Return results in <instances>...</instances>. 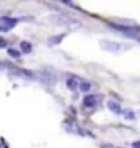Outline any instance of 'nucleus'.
<instances>
[{"label": "nucleus", "mask_w": 140, "mask_h": 148, "mask_svg": "<svg viewBox=\"0 0 140 148\" xmlns=\"http://www.w3.org/2000/svg\"><path fill=\"white\" fill-rule=\"evenodd\" d=\"M49 20L52 23H56V25L69 28V29H78V28H82V23H80L77 18L70 16V15H52Z\"/></svg>", "instance_id": "f257e3e1"}, {"label": "nucleus", "mask_w": 140, "mask_h": 148, "mask_svg": "<svg viewBox=\"0 0 140 148\" xmlns=\"http://www.w3.org/2000/svg\"><path fill=\"white\" fill-rule=\"evenodd\" d=\"M108 26L113 28L114 31H119V33H122V34L129 36V38H132V39L140 41V36H139V31H137V28L122 26V25H117V23H114V21H108Z\"/></svg>", "instance_id": "f03ea898"}, {"label": "nucleus", "mask_w": 140, "mask_h": 148, "mask_svg": "<svg viewBox=\"0 0 140 148\" xmlns=\"http://www.w3.org/2000/svg\"><path fill=\"white\" fill-rule=\"evenodd\" d=\"M39 78L43 80L44 83H47V85H54V83L57 82V75L56 72H54L52 69H49V70H41L39 72Z\"/></svg>", "instance_id": "7ed1b4c3"}, {"label": "nucleus", "mask_w": 140, "mask_h": 148, "mask_svg": "<svg viewBox=\"0 0 140 148\" xmlns=\"http://www.w3.org/2000/svg\"><path fill=\"white\" fill-rule=\"evenodd\" d=\"M18 18H10V16H2L0 18V31H10L16 26Z\"/></svg>", "instance_id": "20e7f679"}, {"label": "nucleus", "mask_w": 140, "mask_h": 148, "mask_svg": "<svg viewBox=\"0 0 140 148\" xmlns=\"http://www.w3.org/2000/svg\"><path fill=\"white\" fill-rule=\"evenodd\" d=\"M101 47L104 51H109V52H119L122 46L119 42H113V41H101Z\"/></svg>", "instance_id": "39448f33"}, {"label": "nucleus", "mask_w": 140, "mask_h": 148, "mask_svg": "<svg viewBox=\"0 0 140 148\" xmlns=\"http://www.w3.org/2000/svg\"><path fill=\"white\" fill-rule=\"evenodd\" d=\"M10 75H15V77H20V78H34V73H31L30 70H25V69H12V72H10Z\"/></svg>", "instance_id": "423d86ee"}, {"label": "nucleus", "mask_w": 140, "mask_h": 148, "mask_svg": "<svg viewBox=\"0 0 140 148\" xmlns=\"http://www.w3.org/2000/svg\"><path fill=\"white\" fill-rule=\"evenodd\" d=\"M85 108H95L98 104V95H86L83 99Z\"/></svg>", "instance_id": "0eeeda50"}, {"label": "nucleus", "mask_w": 140, "mask_h": 148, "mask_svg": "<svg viewBox=\"0 0 140 148\" xmlns=\"http://www.w3.org/2000/svg\"><path fill=\"white\" fill-rule=\"evenodd\" d=\"M64 38H65V34H64V33L56 34V36H51V38L47 39V44H49V46H57V44H60L62 41H64Z\"/></svg>", "instance_id": "6e6552de"}, {"label": "nucleus", "mask_w": 140, "mask_h": 148, "mask_svg": "<svg viewBox=\"0 0 140 148\" xmlns=\"http://www.w3.org/2000/svg\"><path fill=\"white\" fill-rule=\"evenodd\" d=\"M78 82H82V80L77 78V77H69V78H67V88H69V90H77V88L80 86Z\"/></svg>", "instance_id": "1a4fd4ad"}, {"label": "nucleus", "mask_w": 140, "mask_h": 148, "mask_svg": "<svg viewBox=\"0 0 140 148\" xmlns=\"http://www.w3.org/2000/svg\"><path fill=\"white\" fill-rule=\"evenodd\" d=\"M108 108L111 109V112L114 114H122V108H121V104L119 103H116V101H108Z\"/></svg>", "instance_id": "9d476101"}, {"label": "nucleus", "mask_w": 140, "mask_h": 148, "mask_svg": "<svg viewBox=\"0 0 140 148\" xmlns=\"http://www.w3.org/2000/svg\"><path fill=\"white\" fill-rule=\"evenodd\" d=\"M20 49H21V52L30 54L31 51H33V46H31V42H28V41H21V42H20Z\"/></svg>", "instance_id": "9b49d317"}, {"label": "nucleus", "mask_w": 140, "mask_h": 148, "mask_svg": "<svg viewBox=\"0 0 140 148\" xmlns=\"http://www.w3.org/2000/svg\"><path fill=\"white\" fill-rule=\"evenodd\" d=\"M8 56L12 57V59H20V56H21V52L20 51H16V49H8Z\"/></svg>", "instance_id": "f8f14e48"}, {"label": "nucleus", "mask_w": 140, "mask_h": 148, "mask_svg": "<svg viewBox=\"0 0 140 148\" xmlns=\"http://www.w3.org/2000/svg\"><path fill=\"white\" fill-rule=\"evenodd\" d=\"M80 90H82V91H90V88H91V85H90V83L88 82H82L80 83Z\"/></svg>", "instance_id": "ddd939ff"}, {"label": "nucleus", "mask_w": 140, "mask_h": 148, "mask_svg": "<svg viewBox=\"0 0 140 148\" xmlns=\"http://www.w3.org/2000/svg\"><path fill=\"white\" fill-rule=\"evenodd\" d=\"M0 148H8V143H7L5 138H2V137H0Z\"/></svg>", "instance_id": "4468645a"}, {"label": "nucleus", "mask_w": 140, "mask_h": 148, "mask_svg": "<svg viewBox=\"0 0 140 148\" xmlns=\"http://www.w3.org/2000/svg\"><path fill=\"white\" fill-rule=\"evenodd\" d=\"M124 116H126V119H134V112H132V111H126Z\"/></svg>", "instance_id": "2eb2a0df"}, {"label": "nucleus", "mask_w": 140, "mask_h": 148, "mask_svg": "<svg viewBox=\"0 0 140 148\" xmlns=\"http://www.w3.org/2000/svg\"><path fill=\"white\" fill-rule=\"evenodd\" d=\"M100 148H119V147H114V145H109V143H104V145H101Z\"/></svg>", "instance_id": "dca6fc26"}, {"label": "nucleus", "mask_w": 140, "mask_h": 148, "mask_svg": "<svg viewBox=\"0 0 140 148\" xmlns=\"http://www.w3.org/2000/svg\"><path fill=\"white\" fill-rule=\"evenodd\" d=\"M5 46H7V41L3 38H0V47H5Z\"/></svg>", "instance_id": "f3484780"}, {"label": "nucleus", "mask_w": 140, "mask_h": 148, "mask_svg": "<svg viewBox=\"0 0 140 148\" xmlns=\"http://www.w3.org/2000/svg\"><path fill=\"white\" fill-rule=\"evenodd\" d=\"M132 147H134V148H140V140H139V142H134Z\"/></svg>", "instance_id": "a211bd4d"}]
</instances>
